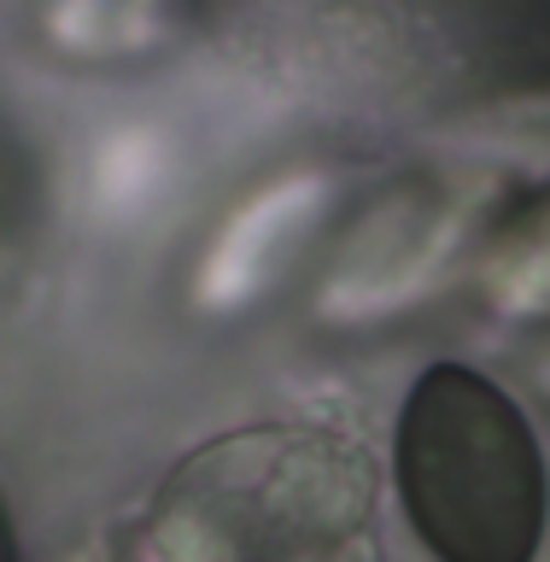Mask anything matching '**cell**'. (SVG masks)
Returning <instances> with one entry per match:
<instances>
[{
  "label": "cell",
  "mask_w": 550,
  "mask_h": 562,
  "mask_svg": "<svg viewBox=\"0 0 550 562\" xmlns=\"http://www.w3.org/2000/svg\"><path fill=\"white\" fill-rule=\"evenodd\" d=\"M393 481L434 562H539L550 469L527 411L469 363H428L399 404Z\"/></svg>",
  "instance_id": "6da1fadb"
},
{
  "label": "cell",
  "mask_w": 550,
  "mask_h": 562,
  "mask_svg": "<svg viewBox=\"0 0 550 562\" xmlns=\"http://www.w3.org/2000/svg\"><path fill=\"white\" fill-rule=\"evenodd\" d=\"M481 293L504 316L550 323V188L534 193L492 235L486 258H481Z\"/></svg>",
  "instance_id": "7a4b0ae2"
},
{
  "label": "cell",
  "mask_w": 550,
  "mask_h": 562,
  "mask_svg": "<svg viewBox=\"0 0 550 562\" xmlns=\"http://www.w3.org/2000/svg\"><path fill=\"white\" fill-rule=\"evenodd\" d=\"M0 562H18V533H12V516H7V498H0Z\"/></svg>",
  "instance_id": "3957f363"
}]
</instances>
